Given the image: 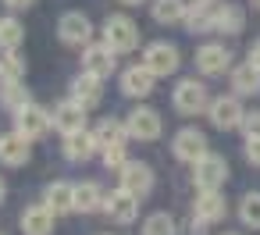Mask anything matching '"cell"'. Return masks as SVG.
<instances>
[{"label":"cell","instance_id":"6da1fadb","mask_svg":"<svg viewBox=\"0 0 260 235\" xmlns=\"http://www.w3.org/2000/svg\"><path fill=\"white\" fill-rule=\"evenodd\" d=\"M104 43H107L114 54H132V50L139 47V29H136V22L125 18V15H111L107 25H104Z\"/></svg>","mask_w":260,"mask_h":235},{"label":"cell","instance_id":"7a4b0ae2","mask_svg":"<svg viewBox=\"0 0 260 235\" xmlns=\"http://www.w3.org/2000/svg\"><path fill=\"white\" fill-rule=\"evenodd\" d=\"M50 128H54V118H50L40 104H25V107L15 111V132L25 136L29 143H32V139H43Z\"/></svg>","mask_w":260,"mask_h":235},{"label":"cell","instance_id":"3957f363","mask_svg":"<svg viewBox=\"0 0 260 235\" xmlns=\"http://www.w3.org/2000/svg\"><path fill=\"white\" fill-rule=\"evenodd\" d=\"M178 47H171V43H150L146 50H143V64L157 75V79H164V75H175L178 72Z\"/></svg>","mask_w":260,"mask_h":235},{"label":"cell","instance_id":"277c9868","mask_svg":"<svg viewBox=\"0 0 260 235\" xmlns=\"http://www.w3.org/2000/svg\"><path fill=\"white\" fill-rule=\"evenodd\" d=\"M192 178H196L200 189H221L224 178H228V164H224V157H217V153H203V157L192 164Z\"/></svg>","mask_w":260,"mask_h":235},{"label":"cell","instance_id":"5b68a950","mask_svg":"<svg viewBox=\"0 0 260 235\" xmlns=\"http://www.w3.org/2000/svg\"><path fill=\"white\" fill-rule=\"evenodd\" d=\"M171 104H175L182 114H200V111L210 107V104H207V89H203V82H196V79H182V82L175 86Z\"/></svg>","mask_w":260,"mask_h":235},{"label":"cell","instance_id":"8992f818","mask_svg":"<svg viewBox=\"0 0 260 235\" xmlns=\"http://www.w3.org/2000/svg\"><path fill=\"white\" fill-rule=\"evenodd\" d=\"M114 64H118V54H114L107 43H89V47L82 50V72H89V75H96V79H111Z\"/></svg>","mask_w":260,"mask_h":235},{"label":"cell","instance_id":"52a82bcc","mask_svg":"<svg viewBox=\"0 0 260 235\" xmlns=\"http://www.w3.org/2000/svg\"><path fill=\"white\" fill-rule=\"evenodd\" d=\"M104 210L114 224H132L136 214H139V196H132L128 189H114V192H107Z\"/></svg>","mask_w":260,"mask_h":235},{"label":"cell","instance_id":"ba28073f","mask_svg":"<svg viewBox=\"0 0 260 235\" xmlns=\"http://www.w3.org/2000/svg\"><path fill=\"white\" fill-rule=\"evenodd\" d=\"M57 36H61V43H68V47H89V40H93V25H89L86 15L68 11V15L61 18V25H57Z\"/></svg>","mask_w":260,"mask_h":235},{"label":"cell","instance_id":"9c48e42d","mask_svg":"<svg viewBox=\"0 0 260 235\" xmlns=\"http://www.w3.org/2000/svg\"><path fill=\"white\" fill-rule=\"evenodd\" d=\"M207 114H210L214 128H242V118H246V111H242V104H239L235 96H217V100H210Z\"/></svg>","mask_w":260,"mask_h":235},{"label":"cell","instance_id":"30bf717a","mask_svg":"<svg viewBox=\"0 0 260 235\" xmlns=\"http://www.w3.org/2000/svg\"><path fill=\"white\" fill-rule=\"evenodd\" d=\"M125 128H128V139L153 143V139L160 136V114H157V111H150V107H136V111L128 114Z\"/></svg>","mask_w":260,"mask_h":235},{"label":"cell","instance_id":"8fae6325","mask_svg":"<svg viewBox=\"0 0 260 235\" xmlns=\"http://www.w3.org/2000/svg\"><path fill=\"white\" fill-rule=\"evenodd\" d=\"M196 68L203 75H224L232 68V50H224L221 43H207L196 50Z\"/></svg>","mask_w":260,"mask_h":235},{"label":"cell","instance_id":"7c38bea8","mask_svg":"<svg viewBox=\"0 0 260 235\" xmlns=\"http://www.w3.org/2000/svg\"><path fill=\"white\" fill-rule=\"evenodd\" d=\"M50 118H54V128H57L61 136H72V132H82V128H86V107L75 104V100L57 104Z\"/></svg>","mask_w":260,"mask_h":235},{"label":"cell","instance_id":"4fadbf2b","mask_svg":"<svg viewBox=\"0 0 260 235\" xmlns=\"http://www.w3.org/2000/svg\"><path fill=\"white\" fill-rule=\"evenodd\" d=\"M175 157L178 160H185V164H196L203 153H207V136L200 132V128H182L178 136H175Z\"/></svg>","mask_w":260,"mask_h":235},{"label":"cell","instance_id":"5bb4252c","mask_svg":"<svg viewBox=\"0 0 260 235\" xmlns=\"http://www.w3.org/2000/svg\"><path fill=\"white\" fill-rule=\"evenodd\" d=\"M121 189H128L132 196H146L150 189H153V171H150V164H143V160H128L125 167H121Z\"/></svg>","mask_w":260,"mask_h":235},{"label":"cell","instance_id":"9a60e30c","mask_svg":"<svg viewBox=\"0 0 260 235\" xmlns=\"http://www.w3.org/2000/svg\"><path fill=\"white\" fill-rule=\"evenodd\" d=\"M224 214H228V203H224V196H221L217 189H203V192L196 196V203H192V217L203 221V224H214V221H221Z\"/></svg>","mask_w":260,"mask_h":235},{"label":"cell","instance_id":"2e32d148","mask_svg":"<svg viewBox=\"0 0 260 235\" xmlns=\"http://www.w3.org/2000/svg\"><path fill=\"white\" fill-rule=\"evenodd\" d=\"M32 150H29V139L18 136V132H4L0 136V164H8V167H22L29 164Z\"/></svg>","mask_w":260,"mask_h":235},{"label":"cell","instance_id":"e0dca14e","mask_svg":"<svg viewBox=\"0 0 260 235\" xmlns=\"http://www.w3.org/2000/svg\"><path fill=\"white\" fill-rule=\"evenodd\" d=\"M153 82H157V75L146 64H132V68L121 72V93L125 96H150Z\"/></svg>","mask_w":260,"mask_h":235},{"label":"cell","instance_id":"ac0fdd59","mask_svg":"<svg viewBox=\"0 0 260 235\" xmlns=\"http://www.w3.org/2000/svg\"><path fill=\"white\" fill-rule=\"evenodd\" d=\"M54 217H57V214H54L47 203H36V207H25V210H22V221H18V224H22L25 235H50V231H54Z\"/></svg>","mask_w":260,"mask_h":235},{"label":"cell","instance_id":"d6986e66","mask_svg":"<svg viewBox=\"0 0 260 235\" xmlns=\"http://www.w3.org/2000/svg\"><path fill=\"white\" fill-rule=\"evenodd\" d=\"M100 96H104V86H100V79H96V75L82 72V75L72 82V100H75V104H82L86 111H89V107H96V104H100Z\"/></svg>","mask_w":260,"mask_h":235},{"label":"cell","instance_id":"ffe728a7","mask_svg":"<svg viewBox=\"0 0 260 235\" xmlns=\"http://www.w3.org/2000/svg\"><path fill=\"white\" fill-rule=\"evenodd\" d=\"M100 146H96V139H93V132H72V136H64V157L68 160H75V164H82V160H89L93 153H96Z\"/></svg>","mask_w":260,"mask_h":235},{"label":"cell","instance_id":"44dd1931","mask_svg":"<svg viewBox=\"0 0 260 235\" xmlns=\"http://www.w3.org/2000/svg\"><path fill=\"white\" fill-rule=\"evenodd\" d=\"M43 203H47L54 214H72V210H75V185H72V182H54V185H47Z\"/></svg>","mask_w":260,"mask_h":235},{"label":"cell","instance_id":"7402d4cb","mask_svg":"<svg viewBox=\"0 0 260 235\" xmlns=\"http://www.w3.org/2000/svg\"><path fill=\"white\" fill-rule=\"evenodd\" d=\"M242 25H246L242 8H235V4L214 8V29H217V32H224V36H239V32H242Z\"/></svg>","mask_w":260,"mask_h":235},{"label":"cell","instance_id":"603a6c76","mask_svg":"<svg viewBox=\"0 0 260 235\" xmlns=\"http://www.w3.org/2000/svg\"><path fill=\"white\" fill-rule=\"evenodd\" d=\"M93 139H96L100 150H107V146H121V143L128 139V128H125L118 118H104V121L93 128Z\"/></svg>","mask_w":260,"mask_h":235},{"label":"cell","instance_id":"cb8c5ba5","mask_svg":"<svg viewBox=\"0 0 260 235\" xmlns=\"http://www.w3.org/2000/svg\"><path fill=\"white\" fill-rule=\"evenodd\" d=\"M104 199H107V192H104L96 182H82V185H75V210H82V214L104 210Z\"/></svg>","mask_w":260,"mask_h":235},{"label":"cell","instance_id":"d4e9b609","mask_svg":"<svg viewBox=\"0 0 260 235\" xmlns=\"http://www.w3.org/2000/svg\"><path fill=\"white\" fill-rule=\"evenodd\" d=\"M232 89H235L239 96H253V93H260V68H253L249 61L239 64V68H232Z\"/></svg>","mask_w":260,"mask_h":235},{"label":"cell","instance_id":"484cf974","mask_svg":"<svg viewBox=\"0 0 260 235\" xmlns=\"http://www.w3.org/2000/svg\"><path fill=\"white\" fill-rule=\"evenodd\" d=\"M185 29L196 36V32H210L214 29V8L203 4V0H196L192 8H185Z\"/></svg>","mask_w":260,"mask_h":235},{"label":"cell","instance_id":"4316f807","mask_svg":"<svg viewBox=\"0 0 260 235\" xmlns=\"http://www.w3.org/2000/svg\"><path fill=\"white\" fill-rule=\"evenodd\" d=\"M25 79V61L18 57V50H4L0 54V86L4 82H22Z\"/></svg>","mask_w":260,"mask_h":235},{"label":"cell","instance_id":"83f0119b","mask_svg":"<svg viewBox=\"0 0 260 235\" xmlns=\"http://www.w3.org/2000/svg\"><path fill=\"white\" fill-rule=\"evenodd\" d=\"M22 40H25V25L18 18H11V15L0 18V50H18Z\"/></svg>","mask_w":260,"mask_h":235},{"label":"cell","instance_id":"f1b7e54d","mask_svg":"<svg viewBox=\"0 0 260 235\" xmlns=\"http://www.w3.org/2000/svg\"><path fill=\"white\" fill-rule=\"evenodd\" d=\"M153 22H160V25L185 22V4L182 0H153Z\"/></svg>","mask_w":260,"mask_h":235},{"label":"cell","instance_id":"f546056e","mask_svg":"<svg viewBox=\"0 0 260 235\" xmlns=\"http://www.w3.org/2000/svg\"><path fill=\"white\" fill-rule=\"evenodd\" d=\"M0 104H4L11 114H15L18 107L32 104V100H29V89H25V82H4V86H0Z\"/></svg>","mask_w":260,"mask_h":235},{"label":"cell","instance_id":"4dcf8cb0","mask_svg":"<svg viewBox=\"0 0 260 235\" xmlns=\"http://www.w3.org/2000/svg\"><path fill=\"white\" fill-rule=\"evenodd\" d=\"M143 235H175V221L164 210H157V214H150L143 221Z\"/></svg>","mask_w":260,"mask_h":235},{"label":"cell","instance_id":"1f68e13d","mask_svg":"<svg viewBox=\"0 0 260 235\" xmlns=\"http://www.w3.org/2000/svg\"><path fill=\"white\" fill-rule=\"evenodd\" d=\"M239 217H242L246 228H260V192H249L239 203Z\"/></svg>","mask_w":260,"mask_h":235},{"label":"cell","instance_id":"d6a6232c","mask_svg":"<svg viewBox=\"0 0 260 235\" xmlns=\"http://www.w3.org/2000/svg\"><path fill=\"white\" fill-rule=\"evenodd\" d=\"M125 164H128V157H125V143H121V146H107V150H104V167L121 171Z\"/></svg>","mask_w":260,"mask_h":235},{"label":"cell","instance_id":"836d02e7","mask_svg":"<svg viewBox=\"0 0 260 235\" xmlns=\"http://www.w3.org/2000/svg\"><path fill=\"white\" fill-rule=\"evenodd\" d=\"M242 132H246V139H260V111L242 118Z\"/></svg>","mask_w":260,"mask_h":235},{"label":"cell","instance_id":"e575fe53","mask_svg":"<svg viewBox=\"0 0 260 235\" xmlns=\"http://www.w3.org/2000/svg\"><path fill=\"white\" fill-rule=\"evenodd\" d=\"M246 160L260 167V139H246Z\"/></svg>","mask_w":260,"mask_h":235},{"label":"cell","instance_id":"d590c367","mask_svg":"<svg viewBox=\"0 0 260 235\" xmlns=\"http://www.w3.org/2000/svg\"><path fill=\"white\" fill-rule=\"evenodd\" d=\"M4 4H8L11 11H22V8H32V4H36V0H4Z\"/></svg>","mask_w":260,"mask_h":235},{"label":"cell","instance_id":"8d00e7d4","mask_svg":"<svg viewBox=\"0 0 260 235\" xmlns=\"http://www.w3.org/2000/svg\"><path fill=\"white\" fill-rule=\"evenodd\" d=\"M249 64H253V68H260V40L249 47Z\"/></svg>","mask_w":260,"mask_h":235},{"label":"cell","instance_id":"74e56055","mask_svg":"<svg viewBox=\"0 0 260 235\" xmlns=\"http://www.w3.org/2000/svg\"><path fill=\"white\" fill-rule=\"evenodd\" d=\"M0 203H4V182H0Z\"/></svg>","mask_w":260,"mask_h":235},{"label":"cell","instance_id":"f35d334b","mask_svg":"<svg viewBox=\"0 0 260 235\" xmlns=\"http://www.w3.org/2000/svg\"><path fill=\"white\" fill-rule=\"evenodd\" d=\"M121 4H143V0H121Z\"/></svg>","mask_w":260,"mask_h":235},{"label":"cell","instance_id":"ab89813d","mask_svg":"<svg viewBox=\"0 0 260 235\" xmlns=\"http://www.w3.org/2000/svg\"><path fill=\"white\" fill-rule=\"evenodd\" d=\"M253 8H256V11H260V0H253Z\"/></svg>","mask_w":260,"mask_h":235},{"label":"cell","instance_id":"60d3db41","mask_svg":"<svg viewBox=\"0 0 260 235\" xmlns=\"http://www.w3.org/2000/svg\"><path fill=\"white\" fill-rule=\"evenodd\" d=\"M203 4H214V0H203Z\"/></svg>","mask_w":260,"mask_h":235},{"label":"cell","instance_id":"b9f144b4","mask_svg":"<svg viewBox=\"0 0 260 235\" xmlns=\"http://www.w3.org/2000/svg\"><path fill=\"white\" fill-rule=\"evenodd\" d=\"M224 235H235V231H224Z\"/></svg>","mask_w":260,"mask_h":235}]
</instances>
